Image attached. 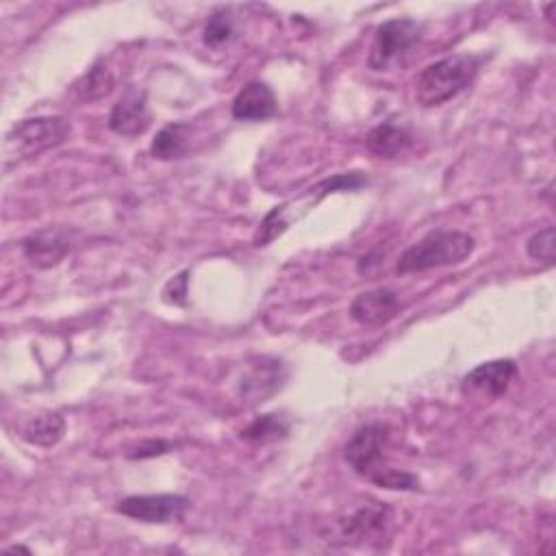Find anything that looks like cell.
Wrapping results in <instances>:
<instances>
[{
  "mask_svg": "<svg viewBox=\"0 0 556 556\" xmlns=\"http://www.w3.org/2000/svg\"><path fill=\"white\" fill-rule=\"evenodd\" d=\"M113 87H115V78H113L111 70L104 63H96L76 80L74 91H76L78 100L93 102V100L109 96L113 91Z\"/></svg>",
  "mask_w": 556,
  "mask_h": 556,
  "instance_id": "18",
  "label": "cell"
},
{
  "mask_svg": "<svg viewBox=\"0 0 556 556\" xmlns=\"http://www.w3.org/2000/svg\"><path fill=\"white\" fill-rule=\"evenodd\" d=\"M526 252L532 261L543 263V265H552L554 254H556V230H554V226H545V228L536 230L526 241Z\"/></svg>",
  "mask_w": 556,
  "mask_h": 556,
  "instance_id": "21",
  "label": "cell"
},
{
  "mask_svg": "<svg viewBox=\"0 0 556 556\" xmlns=\"http://www.w3.org/2000/svg\"><path fill=\"white\" fill-rule=\"evenodd\" d=\"M72 248V232L65 228H43L28 235L22 241V252L26 261L39 269H50L59 265Z\"/></svg>",
  "mask_w": 556,
  "mask_h": 556,
  "instance_id": "11",
  "label": "cell"
},
{
  "mask_svg": "<svg viewBox=\"0 0 556 556\" xmlns=\"http://www.w3.org/2000/svg\"><path fill=\"white\" fill-rule=\"evenodd\" d=\"M363 185H367V178L363 172H350V174H334L330 178L319 180L298 198H291L282 202L280 206H274L261 222L256 235H254V245H267L276 237H280L293 222L304 217L313 206H317L328 193L334 191H356Z\"/></svg>",
  "mask_w": 556,
  "mask_h": 556,
  "instance_id": "1",
  "label": "cell"
},
{
  "mask_svg": "<svg viewBox=\"0 0 556 556\" xmlns=\"http://www.w3.org/2000/svg\"><path fill=\"white\" fill-rule=\"evenodd\" d=\"M106 124L115 135H122V137H137L146 132V128L150 126V109H148L146 91L128 87L122 93V98L113 104Z\"/></svg>",
  "mask_w": 556,
  "mask_h": 556,
  "instance_id": "10",
  "label": "cell"
},
{
  "mask_svg": "<svg viewBox=\"0 0 556 556\" xmlns=\"http://www.w3.org/2000/svg\"><path fill=\"white\" fill-rule=\"evenodd\" d=\"M191 143V124L187 122H174L163 126L152 143H150V154L159 161H169V159H180L187 154Z\"/></svg>",
  "mask_w": 556,
  "mask_h": 556,
  "instance_id": "16",
  "label": "cell"
},
{
  "mask_svg": "<svg viewBox=\"0 0 556 556\" xmlns=\"http://www.w3.org/2000/svg\"><path fill=\"white\" fill-rule=\"evenodd\" d=\"M482 56L452 54L426 65L415 78V98L424 106H437L471 85L480 70Z\"/></svg>",
  "mask_w": 556,
  "mask_h": 556,
  "instance_id": "2",
  "label": "cell"
},
{
  "mask_svg": "<svg viewBox=\"0 0 556 556\" xmlns=\"http://www.w3.org/2000/svg\"><path fill=\"white\" fill-rule=\"evenodd\" d=\"M287 430H289V426L280 415L267 413V415L256 417L252 424H248L241 430V439L252 441V443H269V441L282 439L287 434Z\"/></svg>",
  "mask_w": 556,
  "mask_h": 556,
  "instance_id": "19",
  "label": "cell"
},
{
  "mask_svg": "<svg viewBox=\"0 0 556 556\" xmlns=\"http://www.w3.org/2000/svg\"><path fill=\"white\" fill-rule=\"evenodd\" d=\"M476 248V239L460 230H432L406 248L395 265L397 274L428 271L463 263Z\"/></svg>",
  "mask_w": 556,
  "mask_h": 556,
  "instance_id": "3",
  "label": "cell"
},
{
  "mask_svg": "<svg viewBox=\"0 0 556 556\" xmlns=\"http://www.w3.org/2000/svg\"><path fill=\"white\" fill-rule=\"evenodd\" d=\"M389 439V428L380 421L361 426L343 447L345 463L361 478H371L382 467V450Z\"/></svg>",
  "mask_w": 556,
  "mask_h": 556,
  "instance_id": "7",
  "label": "cell"
},
{
  "mask_svg": "<svg viewBox=\"0 0 556 556\" xmlns=\"http://www.w3.org/2000/svg\"><path fill=\"white\" fill-rule=\"evenodd\" d=\"M421 39V24L413 17H393L376 28L367 65L374 72H387L402 63Z\"/></svg>",
  "mask_w": 556,
  "mask_h": 556,
  "instance_id": "5",
  "label": "cell"
},
{
  "mask_svg": "<svg viewBox=\"0 0 556 556\" xmlns=\"http://www.w3.org/2000/svg\"><path fill=\"white\" fill-rule=\"evenodd\" d=\"M393 521V508L384 502L369 500L339 521L343 543H365L382 539Z\"/></svg>",
  "mask_w": 556,
  "mask_h": 556,
  "instance_id": "9",
  "label": "cell"
},
{
  "mask_svg": "<svg viewBox=\"0 0 556 556\" xmlns=\"http://www.w3.org/2000/svg\"><path fill=\"white\" fill-rule=\"evenodd\" d=\"M235 37V22L228 11H215L202 33V41L211 48H219Z\"/></svg>",
  "mask_w": 556,
  "mask_h": 556,
  "instance_id": "20",
  "label": "cell"
},
{
  "mask_svg": "<svg viewBox=\"0 0 556 556\" xmlns=\"http://www.w3.org/2000/svg\"><path fill=\"white\" fill-rule=\"evenodd\" d=\"M278 109L276 96L267 83L252 80L239 89L232 98L230 113L239 122H263L269 119Z\"/></svg>",
  "mask_w": 556,
  "mask_h": 556,
  "instance_id": "14",
  "label": "cell"
},
{
  "mask_svg": "<svg viewBox=\"0 0 556 556\" xmlns=\"http://www.w3.org/2000/svg\"><path fill=\"white\" fill-rule=\"evenodd\" d=\"M187 276L189 271H180L176 278H172L163 289V300L169 304H185L187 295Z\"/></svg>",
  "mask_w": 556,
  "mask_h": 556,
  "instance_id": "23",
  "label": "cell"
},
{
  "mask_svg": "<svg viewBox=\"0 0 556 556\" xmlns=\"http://www.w3.org/2000/svg\"><path fill=\"white\" fill-rule=\"evenodd\" d=\"M365 146L371 154L382 156V159H393L404 154L413 146V137L406 128L395 126V124H378L371 128L365 137Z\"/></svg>",
  "mask_w": 556,
  "mask_h": 556,
  "instance_id": "15",
  "label": "cell"
},
{
  "mask_svg": "<svg viewBox=\"0 0 556 556\" xmlns=\"http://www.w3.org/2000/svg\"><path fill=\"white\" fill-rule=\"evenodd\" d=\"M65 417L61 413H41L26 421L22 428L24 441L37 447H52L56 445L65 434Z\"/></svg>",
  "mask_w": 556,
  "mask_h": 556,
  "instance_id": "17",
  "label": "cell"
},
{
  "mask_svg": "<svg viewBox=\"0 0 556 556\" xmlns=\"http://www.w3.org/2000/svg\"><path fill=\"white\" fill-rule=\"evenodd\" d=\"M517 376V365L510 358H495L476 365L471 371H467L460 380V391L465 397L480 400V402H493L502 397L513 378Z\"/></svg>",
  "mask_w": 556,
  "mask_h": 556,
  "instance_id": "8",
  "label": "cell"
},
{
  "mask_svg": "<svg viewBox=\"0 0 556 556\" xmlns=\"http://www.w3.org/2000/svg\"><path fill=\"white\" fill-rule=\"evenodd\" d=\"M72 126L59 115H39L17 122L4 137V163H20L67 141Z\"/></svg>",
  "mask_w": 556,
  "mask_h": 556,
  "instance_id": "4",
  "label": "cell"
},
{
  "mask_svg": "<svg viewBox=\"0 0 556 556\" xmlns=\"http://www.w3.org/2000/svg\"><path fill=\"white\" fill-rule=\"evenodd\" d=\"M287 380V369L276 358H261L256 365L250 367V371L241 378L239 395L248 404H258L271 397L282 382Z\"/></svg>",
  "mask_w": 556,
  "mask_h": 556,
  "instance_id": "13",
  "label": "cell"
},
{
  "mask_svg": "<svg viewBox=\"0 0 556 556\" xmlns=\"http://www.w3.org/2000/svg\"><path fill=\"white\" fill-rule=\"evenodd\" d=\"M350 317L361 326H384L400 313V300L397 293L378 287L358 293L350 304Z\"/></svg>",
  "mask_w": 556,
  "mask_h": 556,
  "instance_id": "12",
  "label": "cell"
},
{
  "mask_svg": "<svg viewBox=\"0 0 556 556\" xmlns=\"http://www.w3.org/2000/svg\"><path fill=\"white\" fill-rule=\"evenodd\" d=\"M169 450H172V443H167L163 439H152V441L139 443L132 452H128V458H154V456L167 454Z\"/></svg>",
  "mask_w": 556,
  "mask_h": 556,
  "instance_id": "24",
  "label": "cell"
},
{
  "mask_svg": "<svg viewBox=\"0 0 556 556\" xmlns=\"http://www.w3.org/2000/svg\"><path fill=\"white\" fill-rule=\"evenodd\" d=\"M369 482H374L376 486L389 489V491H417L419 489V478L410 471L404 469H393L382 465L371 478Z\"/></svg>",
  "mask_w": 556,
  "mask_h": 556,
  "instance_id": "22",
  "label": "cell"
},
{
  "mask_svg": "<svg viewBox=\"0 0 556 556\" xmlns=\"http://www.w3.org/2000/svg\"><path fill=\"white\" fill-rule=\"evenodd\" d=\"M13 552H26V554H30V549H26V547H22V545H13V547H7V549H4V554H13Z\"/></svg>",
  "mask_w": 556,
  "mask_h": 556,
  "instance_id": "25",
  "label": "cell"
},
{
  "mask_svg": "<svg viewBox=\"0 0 556 556\" xmlns=\"http://www.w3.org/2000/svg\"><path fill=\"white\" fill-rule=\"evenodd\" d=\"M191 502L178 493H148V495H128L117 502L115 510L124 517L143 523H169L182 519Z\"/></svg>",
  "mask_w": 556,
  "mask_h": 556,
  "instance_id": "6",
  "label": "cell"
}]
</instances>
